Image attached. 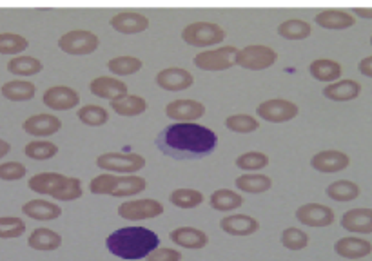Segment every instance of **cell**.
Returning a JSON list of instances; mask_svg holds the SVG:
<instances>
[{
    "instance_id": "74e56055",
    "label": "cell",
    "mask_w": 372,
    "mask_h": 261,
    "mask_svg": "<svg viewBox=\"0 0 372 261\" xmlns=\"http://www.w3.org/2000/svg\"><path fill=\"white\" fill-rule=\"evenodd\" d=\"M76 116L82 124L89 125V127H100L109 120L107 111L100 105H84V108L79 109Z\"/></svg>"
},
{
    "instance_id": "6da1fadb",
    "label": "cell",
    "mask_w": 372,
    "mask_h": 261,
    "mask_svg": "<svg viewBox=\"0 0 372 261\" xmlns=\"http://www.w3.org/2000/svg\"><path fill=\"white\" fill-rule=\"evenodd\" d=\"M216 134L198 124H173L156 137V147L176 160L209 156L216 147Z\"/></svg>"
},
{
    "instance_id": "60d3db41",
    "label": "cell",
    "mask_w": 372,
    "mask_h": 261,
    "mask_svg": "<svg viewBox=\"0 0 372 261\" xmlns=\"http://www.w3.org/2000/svg\"><path fill=\"white\" fill-rule=\"evenodd\" d=\"M30 42L17 33H0V54H18L28 50Z\"/></svg>"
},
{
    "instance_id": "4dcf8cb0",
    "label": "cell",
    "mask_w": 372,
    "mask_h": 261,
    "mask_svg": "<svg viewBox=\"0 0 372 261\" xmlns=\"http://www.w3.org/2000/svg\"><path fill=\"white\" fill-rule=\"evenodd\" d=\"M111 108H113V111L117 112V115L131 118V116L142 115V112L147 109V102L142 98V96L127 95L124 96V98L113 100V102H111Z\"/></svg>"
},
{
    "instance_id": "7bdbcfd3",
    "label": "cell",
    "mask_w": 372,
    "mask_h": 261,
    "mask_svg": "<svg viewBox=\"0 0 372 261\" xmlns=\"http://www.w3.org/2000/svg\"><path fill=\"white\" fill-rule=\"evenodd\" d=\"M269 166L267 154L258 153V151H251L242 156L236 158V167L242 170H260Z\"/></svg>"
},
{
    "instance_id": "b9f144b4",
    "label": "cell",
    "mask_w": 372,
    "mask_h": 261,
    "mask_svg": "<svg viewBox=\"0 0 372 261\" xmlns=\"http://www.w3.org/2000/svg\"><path fill=\"white\" fill-rule=\"evenodd\" d=\"M281 245L289 250H301L309 245V236L301 228L289 227L281 232Z\"/></svg>"
},
{
    "instance_id": "7c38bea8",
    "label": "cell",
    "mask_w": 372,
    "mask_h": 261,
    "mask_svg": "<svg viewBox=\"0 0 372 261\" xmlns=\"http://www.w3.org/2000/svg\"><path fill=\"white\" fill-rule=\"evenodd\" d=\"M296 220L307 227H327L335 221V211L322 203H307L296 211Z\"/></svg>"
},
{
    "instance_id": "e0dca14e",
    "label": "cell",
    "mask_w": 372,
    "mask_h": 261,
    "mask_svg": "<svg viewBox=\"0 0 372 261\" xmlns=\"http://www.w3.org/2000/svg\"><path fill=\"white\" fill-rule=\"evenodd\" d=\"M351 163V158L342 151H322V153L314 154L310 158V166L318 173H339V170L347 169Z\"/></svg>"
},
{
    "instance_id": "4fadbf2b",
    "label": "cell",
    "mask_w": 372,
    "mask_h": 261,
    "mask_svg": "<svg viewBox=\"0 0 372 261\" xmlns=\"http://www.w3.org/2000/svg\"><path fill=\"white\" fill-rule=\"evenodd\" d=\"M165 115L171 120H178L180 124H187V122L198 120L205 115V105L197 100H175V102H169L168 108H165Z\"/></svg>"
},
{
    "instance_id": "ee69618b",
    "label": "cell",
    "mask_w": 372,
    "mask_h": 261,
    "mask_svg": "<svg viewBox=\"0 0 372 261\" xmlns=\"http://www.w3.org/2000/svg\"><path fill=\"white\" fill-rule=\"evenodd\" d=\"M25 232V224L21 218H0V238L11 240L21 238Z\"/></svg>"
},
{
    "instance_id": "3957f363",
    "label": "cell",
    "mask_w": 372,
    "mask_h": 261,
    "mask_svg": "<svg viewBox=\"0 0 372 261\" xmlns=\"http://www.w3.org/2000/svg\"><path fill=\"white\" fill-rule=\"evenodd\" d=\"M31 191L46 195L59 202H73L82 196V182L59 173H40L30 180Z\"/></svg>"
},
{
    "instance_id": "f6af8a7d",
    "label": "cell",
    "mask_w": 372,
    "mask_h": 261,
    "mask_svg": "<svg viewBox=\"0 0 372 261\" xmlns=\"http://www.w3.org/2000/svg\"><path fill=\"white\" fill-rule=\"evenodd\" d=\"M28 173L25 166L18 162H8V163H0V180H6V182H15V180H22Z\"/></svg>"
},
{
    "instance_id": "bcb514c9",
    "label": "cell",
    "mask_w": 372,
    "mask_h": 261,
    "mask_svg": "<svg viewBox=\"0 0 372 261\" xmlns=\"http://www.w3.org/2000/svg\"><path fill=\"white\" fill-rule=\"evenodd\" d=\"M147 261H180L182 253L176 249H155L149 256L146 257Z\"/></svg>"
},
{
    "instance_id": "c3c4849f",
    "label": "cell",
    "mask_w": 372,
    "mask_h": 261,
    "mask_svg": "<svg viewBox=\"0 0 372 261\" xmlns=\"http://www.w3.org/2000/svg\"><path fill=\"white\" fill-rule=\"evenodd\" d=\"M352 11L358 15V17H364V18H372V8H354Z\"/></svg>"
},
{
    "instance_id": "5b68a950",
    "label": "cell",
    "mask_w": 372,
    "mask_h": 261,
    "mask_svg": "<svg viewBox=\"0 0 372 261\" xmlns=\"http://www.w3.org/2000/svg\"><path fill=\"white\" fill-rule=\"evenodd\" d=\"M182 38H184V42H187V46H216L226 38V31L213 22H192L184 28Z\"/></svg>"
},
{
    "instance_id": "44dd1931",
    "label": "cell",
    "mask_w": 372,
    "mask_h": 261,
    "mask_svg": "<svg viewBox=\"0 0 372 261\" xmlns=\"http://www.w3.org/2000/svg\"><path fill=\"white\" fill-rule=\"evenodd\" d=\"M335 253L345 260H361L372 253V243L364 238H342L335 243Z\"/></svg>"
},
{
    "instance_id": "484cf974",
    "label": "cell",
    "mask_w": 372,
    "mask_h": 261,
    "mask_svg": "<svg viewBox=\"0 0 372 261\" xmlns=\"http://www.w3.org/2000/svg\"><path fill=\"white\" fill-rule=\"evenodd\" d=\"M361 93V86L356 80H338L335 83L323 89V96L332 102H349V100L358 98V95Z\"/></svg>"
},
{
    "instance_id": "ba28073f",
    "label": "cell",
    "mask_w": 372,
    "mask_h": 261,
    "mask_svg": "<svg viewBox=\"0 0 372 261\" xmlns=\"http://www.w3.org/2000/svg\"><path fill=\"white\" fill-rule=\"evenodd\" d=\"M236 46H223L218 50L202 51L194 57V66L204 71H226L236 64V54H238Z\"/></svg>"
},
{
    "instance_id": "8fae6325",
    "label": "cell",
    "mask_w": 372,
    "mask_h": 261,
    "mask_svg": "<svg viewBox=\"0 0 372 261\" xmlns=\"http://www.w3.org/2000/svg\"><path fill=\"white\" fill-rule=\"evenodd\" d=\"M163 212V205L156 199H133V202L122 203L118 207V216L124 220L140 221V220H151L156 218Z\"/></svg>"
},
{
    "instance_id": "4316f807",
    "label": "cell",
    "mask_w": 372,
    "mask_h": 261,
    "mask_svg": "<svg viewBox=\"0 0 372 261\" xmlns=\"http://www.w3.org/2000/svg\"><path fill=\"white\" fill-rule=\"evenodd\" d=\"M309 73L320 82H332L342 76V66L330 58H318L309 66Z\"/></svg>"
},
{
    "instance_id": "8d00e7d4",
    "label": "cell",
    "mask_w": 372,
    "mask_h": 261,
    "mask_svg": "<svg viewBox=\"0 0 372 261\" xmlns=\"http://www.w3.org/2000/svg\"><path fill=\"white\" fill-rule=\"evenodd\" d=\"M109 71L118 76H129L142 69V60L134 57H117L107 62Z\"/></svg>"
},
{
    "instance_id": "f907efd6",
    "label": "cell",
    "mask_w": 372,
    "mask_h": 261,
    "mask_svg": "<svg viewBox=\"0 0 372 261\" xmlns=\"http://www.w3.org/2000/svg\"><path fill=\"white\" fill-rule=\"evenodd\" d=\"M371 46H372V37H371Z\"/></svg>"
},
{
    "instance_id": "ac0fdd59",
    "label": "cell",
    "mask_w": 372,
    "mask_h": 261,
    "mask_svg": "<svg viewBox=\"0 0 372 261\" xmlns=\"http://www.w3.org/2000/svg\"><path fill=\"white\" fill-rule=\"evenodd\" d=\"M62 127V120L53 115H35L24 122L22 129L31 137H51L57 134Z\"/></svg>"
},
{
    "instance_id": "e575fe53",
    "label": "cell",
    "mask_w": 372,
    "mask_h": 261,
    "mask_svg": "<svg viewBox=\"0 0 372 261\" xmlns=\"http://www.w3.org/2000/svg\"><path fill=\"white\" fill-rule=\"evenodd\" d=\"M278 35L287 40H303L310 35V24L300 18H291V21H284L278 25Z\"/></svg>"
},
{
    "instance_id": "d6986e66",
    "label": "cell",
    "mask_w": 372,
    "mask_h": 261,
    "mask_svg": "<svg viewBox=\"0 0 372 261\" xmlns=\"http://www.w3.org/2000/svg\"><path fill=\"white\" fill-rule=\"evenodd\" d=\"M89 89L95 96L105 100H118L127 96V86L122 80L111 79V76H98V79L91 80L89 83Z\"/></svg>"
},
{
    "instance_id": "f1b7e54d",
    "label": "cell",
    "mask_w": 372,
    "mask_h": 261,
    "mask_svg": "<svg viewBox=\"0 0 372 261\" xmlns=\"http://www.w3.org/2000/svg\"><path fill=\"white\" fill-rule=\"evenodd\" d=\"M234 185L238 191L249 192V195H262L271 189L272 180L265 174H243V176L236 178Z\"/></svg>"
},
{
    "instance_id": "681fc988",
    "label": "cell",
    "mask_w": 372,
    "mask_h": 261,
    "mask_svg": "<svg viewBox=\"0 0 372 261\" xmlns=\"http://www.w3.org/2000/svg\"><path fill=\"white\" fill-rule=\"evenodd\" d=\"M9 151H11V145L6 140H0V158H4Z\"/></svg>"
},
{
    "instance_id": "603a6c76",
    "label": "cell",
    "mask_w": 372,
    "mask_h": 261,
    "mask_svg": "<svg viewBox=\"0 0 372 261\" xmlns=\"http://www.w3.org/2000/svg\"><path fill=\"white\" fill-rule=\"evenodd\" d=\"M220 227L226 234L231 236H251L260 228V224L247 214H233L227 216L220 221Z\"/></svg>"
},
{
    "instance_id": "d590c367",
    "label": "cell",
    "mask_w": 372,
    "mask_h": 261,
    "mask_svg": "<svg viewBox=\"0 0 372 261\" xmlns=\"http://www.w3.org/2000/svg\"><path fill=\"white\" fill-rule=\"evenodd\" d=\"M169 202L178 209H194L202 205L204 202V195L194 189H176L169 195Z\"/></svg>"
},
{
    "instance_id": "d4e9b609",
    "label": "cell",
    "mask_w": 372,
    "mask_h": 261,
    "mask_svg": "<svg viewBox=\"0 0 372 261\" xmlns=\"http://www.w3.org/2000/svg\"><path fill=\"white\" fill-rule=\"evenodd\" d=\"M314 21H316L318 25H322V28L338 31V29H347L351 25H354L356 18L352 17L351 13L345 11V9H323V11H320L314 17Z\"/></svg>"
},
{
    "instance_id": "ffe728a7",
    "label": "cell",
    "mask_w": 372,
    "mask_h": 261,
    "mask_svg": "<svg viewBox=\"0 0 372 261\" xmlns=\"http://www.w3.org/2000/svg\"><path fill=\"white\" fill-rule=\"evenodd\" d=\"M169 240L173 243H176L182 249H191V250H198L204 249L209 238L205 234L204 231L194 227H178L169 234Z\"/></svg>"
},
{
    "instance_id": "30bf717a",
    "label": "cell",
    "mask_w": 372,
    "mask_h": 261,
    "mask_svg": "<svg viewBox=\"0 0 372 261\" xmlns=\"http://www.w3.org/2000/svg\"><path fill=\"white\" fill-rule=\"evenodd\" d=\"M300 109L294 102H289L284 98H272L265 100L264 104H260L256 108V115L258 118L271 124H284V122H291L293 118H296Z\"/></svg>"
},
{
    "instance_id": "1f68e13d",
    "label": "cell",
    "mask_w": 372,
    "mask_h": 261,
    "mask_svg": "<svg viewBox=\"0 0 372 261\" xmlns=\"http://www.w3.org/2000/svg\"><path fill=\"white\" fill-rule=\"evenodd\" d=\"M243 205V198L238 195V192L229 191V189H220V191H214L211 195V207L214 211L220 212H229L238 209Z\"/></svg>"
},
{
    "instance_id": "cb8c5ba5",
    "label": "cell",
    "mask_w": 372,
    "mask_h": 261,
    "mask_svg": "<svg viewBox=\"0 0 372 261\" xmlns=\"http://www.w3.org/2000/svg\"><path fill=\"white\" fill-rule=\"evenodd\" d=\"M22 212L31 220L53 221L62 214V209H60V205H54L46 199H31L25 205H22Z\"/></svg>"
},
{
    "instance_id": "83f0119b",
    "label": "cell",
    "mask_w": 372,
    "mask_h": 261,
    "mask_svg": "<svg viewBox=\"0 0 372 261\" xmlns=\"http://www.w3.org/2000/svg\"><path fill=\"white\" fill-rule=\"evenodd\" d=\"M2 96L11 102H28L35 96L37 93V87L35 83L28 82V80H11V82H6L0 89Z\"/></svg>"
},
{
    "instance_id": "9c48e42d",
    "label": "cell",
    "mask_w": 372,
    "mask_h": 261,
    "mask_svg": "<svg viewBox=\"0 0 372 261\" xmlns=\"http://www.w3.org/2000/svg\"><path fill=\"white\" fill-rule=\"evenodd\" d=\"M278 60V53L269 46H245L236 54V64L243 69L262 71L274 66Z\"/></svg>"
},
{
    "instance_id": "52a82bcc",
    "label": "cell",
    "mask_w": 372,
    "mask_h": 261,
    "mask_svg": "<svg viewBox=\"0 0 372 261\" xmlns=\"http://www.w3.org/2000/svg\"><path fill=\"white\" fill-rule=\"evenodd\" d=\"M100 46V40L93 31H86V29H73L67 31L59 38V47L67 54H89L96 51V47Z\"/></svg>"
},
{
    "instance_id": "5bb4252c",
    "label": "cell",
    "mask_w": 372,
    "mask_h": 261,
    "mask_svg": "<svg viewBox=\"0 0 372 261\" xmlns=\"http://www.w3.org/2000/svg\"><path fill=\"white\" fill-rule=\"evenodd\" d=\"M44 104L54 111H69L80 104V95L67 86L50 87L42 96Z\"/></svg>"
},
{
    "instance_id": "2e32d148",
    "label": "cell",
    "mask_w": 372,
    "mask_h": 261,
    "mask_svg": "<svg viewBox=\"0 0 372 261\" xmlns=\"http://www.w3.org/2000/svg\"><path fill=\"white\" fill-rule=\"evenodd\" d=\"M109 24H111V28H113L115 31H118V33L136 35L142 33V31H146V29L149 28V18L139 11H120L118 15H115V17L111 18Z\"/></svg>"
},
{
    "instance_id": "7dc6e473",
    "label": "cell",
    "mask_w": 372,
    "mask_h": 261,
    "mask_svg": "<svg viewBox=\"0 0 372 261\" xmlns=\"http://www.w3.org/2000/svg\"><path fill=\"white\" fill-rule=\"evenodd\" d=\"M358 69H360L361 75L371 76V79H372V57L364 58V60H361V62L358 64Z\"/></svg>"
},
{
    "instance_id": "ab89813d",
    "label": "cell",
    "mask_w": 372,
    "mask_h": 261,
    "mask_svg": "<svg viewBox=\"0 0 372 261\" xmlns=\"http://www.w3.org/2000/svg\"><path fill=\"white\" fill-rule=\"evenodd\" d=\"M226 127L231 129L233 133L238 134H249L255 133L260 127V122L249 115H233L226 120Z\"/></svg>"
},
{
    "instance_id": "277c9868",
    "label": "cell",
    "mask_w": 372,
    "mask_h": 261,
    "mask_svg": "<svg viewBox=\"0 0 372 261\" xmlns=\"http://www.w3.org/2000/svg\"><path fill=\"white\" fill-rule=\"evenodd\" d=\"M146 180L140 176H115V174H100L89 182V191L93 195L115 196V198H126V196L140 195L146 191Z\"/></svg>"
},
{
    "instance_id": "d6a6232c",
    "label": "cell",
    "mask_w": 372,
    "mask_h": 261,
    "mask_svg": "<svg viewBox=\"0 0 372 261\" xmlns=\"http://www.w3.org/2000/svg\"><path fill=\"white\" fill-rule=\"evenodd\" d=\"M327 196L335 202H352L360 196V187L349 180H338L327 187Z\"/></svg>"
},
{
    "instance_id": "f35d334b",
    "label": "cell",
    "mask_w": 372,
    "mask_h": 261,
    "mask_svg": "<svg viewBox=\"0 0 372 261\" xmlns=\"http://www.w3.org/2000/svg\"><path fill=\"white\" fill-rule=\"evenodd\" d=\"M25 156L31 160H50V158L57 156L59 147L53 141H44V140H35L25 145L24 149Z\"/></svg>"
},
{
    "instance_id": "7402d4cb",
    "label": "cell",
    "mask_w": 372,
    "mask_h": 261,
    "mask_svg": "<svg viewBox=\"0 0 372 261\" xmlns=\"http://www.w3.org/2000/svg\"><path fill=\"white\" fill-rule=\"evenodd\" d=\"M342 227L352 234H371L372 209H351L342 216Z\"/></svg>"
},
{
    "instance_id": "9a60e30c",
    "label": "cell",
    "mask_w": 372,
    "mask_h": 261,
    "mask_svg": "<svg viewBox=\"0 0 372 261\" xmlns=\"http://www.w3.org/2000/svg\"><path fill=\"white\" fill-rule=\"evenodd\" d=\"M155 82L158 83V87L163 91H184V89H189L192 86L194 79H192V75L187 69L168 67V69H162L155 76Z\"/></svg>"
},
{
    "instance_id": "8992f818",
    "label": "cell",
    "mask_w": 372,
    "mask_h": 261,
    "mask_svg": "<svg viewBox=\"0 0 372 261\" xmlns=\"http://www.w3.org/2000/svg\"><path fill=\"white\" fill-rule=\"evenodd\" d=\"M96 166L107 173L134 174L146 167V158L134 153H105L96 158Z\"/></svg>"
},
{
    "instance_id": "f546056e",
    "label": "cell",
    "mask_w": 372,
    "mask_h": 261,
    "mask_svg": "<svg viewBox=\"0 0 372 261\" xmlns=\"http://www.w3.org/2000/svg\"><path fill=\"white\" fill-rule=\"evenodd\" d=\"M28 243L35 250H57L62 245V236L51 228H35Z\"/></svg>"
},
{
    "instance_id": "816d5d0a",
    "label": "cell",
    "mask_w": 372,
    "mask_h": 261,
    "mask_svg": "<svg viewBox=\"0 0 372 261\" xmlns=\"http://www.w3.org/2000/svg\"><path fill=\"white\" fill-rule=\"evenodd\" d=\"M354 261H356V260H354Z\"/></svg>"
},
{
    "instance_id": "836d02e7",
    "label": "cell",
    "mask_w": 372,
    "mask_h": 261,
    "mask_svg": "<svg viewBox=\"0 0 372 261\" xmlns=\"http://www.w3.org/2000/svg\"><path fill=\"white\" fill-rule=\"evenodd\" d=\"M8 71L17 76H33L42 71V62L35 57H17L8 62Z\"/></svg>"
},
{
    "instance_id": "7a4b0ae2",
    "label": "cell",
    "mask_w": 372,
    "mask_h": 261,
    "mask_svg": "<svg viewBox=\"0 0 372 261\" xmlns=\"http://www.w3.org/2000/svg\"><path fill=\"white\" fill-rule=\"evenodd\" d=\"M105 245L109 253L122 260H142L158 249V236L149 228L124 227L109 234Z\"/></svg>"
}]
</instances>
